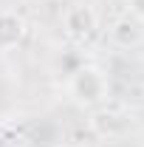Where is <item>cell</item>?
Wrapping results in <instances>:
<instances>
[{"instance_id":"cell-1","label":"cell","mask_w":144,"mask_h":147,"mask_svg":"<svg viewBox=\"0 0 144 147\" xmlns=\"http://www.w3.org/2000/svg\"><path fill=\"white\" fill-rule=\"evenodd\" d=\"M68 93L82 108H99L102 102H108V96H110L108 74L99 65H93V62H85V65H79V68L71 71V76H68Z\"/></svg>"},{"instance_id":"cell-2","label":"cell","mask_w":144,"mask_h":147,"mask_svg":"<svg viewBox=\"0 0 144 147\" xmlns=\"http://www.w3.org/2000/svg\"><path fill=\"white\" fill-rule=\"evenodd\" d=\"M96 28H99V14H96V9L88 6V3H76V6H71L62 14V31L71 37L73 42L90 40V37L96 34Z\"/></svg>"},{"instance_id":"cell-3","label":"cell","mask_w":144,"mask_h":147,"mask_svg":"<svg viewBox=\"0 0 144 147\" xmlns=\"http://www.w3.org/2000/svg\"><path fill=\"white\" fill-rule=\"evenodd\" d=\"M28 34V23L17 11H0V51H14Z\"/></svg>"},{"instance_id":"cell-4","label":"cell","mask_w":144,"mask_h":147,"mask_svg":"<svg viewBox=\"0 0 144 147\" xmlns=\"http://www.w3.org/2000/svg\"><path fill=\"white\" fill-rule=\"evenodd\" d=\"M110 37H113V42H116L119 48H136V45L144 40V23L127 11L124 17H119L116 23H113Z\"/></svg>"},{"instance_id":"cell-5","label":"cell","mask_w":144,"mask_h":147,"mask_svg":"<svg viewBox=\"0 0 144 147\" xmlns=\"http://www.w3.org/2000/svg\"><path fill=\"white\" fill-rule=\"evenodd\" d=\"M127 9H130L133 17H139L144 23V0H127Z\"/></svg>"}]
</instances>
